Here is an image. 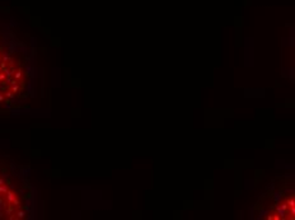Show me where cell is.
I'll return each mask as SVG.
<instances>
[{
	"mask_svg": "<svg viewBox=\"0 0 295 220\" xmlns=\"http://www.w3.org/2000/svg\"><path fill=\"white\" fill-rule=\"evenodd\" d=\"M290 212L293 214V216L295 218V206H293V207H290Z\"/></svg>",
	"mask_w": 295,
	"mask_h": 220,
	"instance_id": "obj_11",
	"label": "cell"
},
{
	"mask_svg": "<svg viewBox=\"0 0 295 220\" xmlns=\"http://www.w3.org/2000/svg\"><path fill=\"white\" fill-rule=\"evenodd\" d=\"M26 216V210H19L17 211V218L18 219H23Z\"/></svg>",
	"mask_w": 295,
	"mask_h": 220,
	"instance_id": "obj_5",
	"label": "cell"
},
{
	"mask_svg": "<svg viewBox=\"0 0 295 220\" xmlns=\"http://www.w3.org/2000/svg\"><path fill=\"white\" fill-rule=\"evenodd\" d=\"M276 211H277V214L280 215V218L281 219H285V216H286V210H284L282 209V206L281 205H276Z\"/></svg>",
	"mask_w": 295,
	"mask_h": 220,
	"instance_id": "obj_1",
	"label": "cell"
},
{
	"mask_svg": "<svg viewBox=\"0 0 295 220\" xmlns=\"http://www.w3.org/2000/svg\"><path fill=\"white\" fill-rule=\"evenodd\" d=\"M13 205H14V206H17V207H19V200L15 199V200L13 201Z\"/></svg>",
	"mask_w": 295,
	"mask_h": 220,
	"instance_id": "obj_10",
	"label": "cell"
},
{
	"mask_svg": "<svg viewBox=\"0 0 295 220\" xmlns=\"http://www.w3.org/2000/svg\"><path fill=\"white\" fill-rule=\"evenodd\" d=\"M0 185H5V181L3 178H0Z\"/></svg>",
	"mask_w": 295,
	"mask_h": 220,
	"instance_id": "obj_17",
	"label": "cell"
},
{
	"mask_svg": "<svg viewBox=\"0 0 295 220\" xmlns=\"http://www.w3.org/2000/svg\"><path fill=\"white\" fill-rule=\"evenodd\" d=\"M15 218H17V216H15V215H14V214H10V215H9V219H10V220H13V219H15Z\"/></svg>",
	"mask_w": 295,
	"mask_h": 220,
	"instance_id": "obj_15",
	"label": "cell"
},
{
	"mask_svg": "<svg viewBox=\"0 0 295 220\" xmlns=\"http://www.w3.org/2000/svg\"><path fill=\"white\" fill-rule=\"evenodd\" d=\"M8 187H6V185H0V195H5L6 196V193H8Z\"/></svg>",
	"mask_w": 295,
	"mask_h": 220,
	"instance_id": "obj_3",
	"label": "cell"
},
{
	"mask_svg": "<svg viewBox=\"0 0 295 220\" xmlns=\"http://www.w3.org/2000/svg\"><path fill=\"white\" fill-rule=\"evenodd\" d=\"M5 101V98H4V96H3V94L1 93H0V103H1V102H4Z\"/></svg>",
	"mask_w": 295,
	"mask_h": 220,
	"instance_id": "obj_12",
	"label": "cell"
},
{
	"mask_svg": "<svg viewBox=\"0 0 295 220\" xmlns=\"http://www.w3.org/2000/svg\"><path fill=\"white\" fill-rule=\"evenodd\" d=\"M279 219H281V218H280V215H279V214H275V215H274V220H279Z\"/></svg>",
	"mask_w": 295,
	"mask_h": 220,
	"instance_id": "obj_13",
	"label": "cell"
},
{
	"mask_svg": "<svg viewBox=\"0 0 295 220\" xmlns=\"http://www.w3.org/2000/svg\"><path fill=\"white\" fill-rule=\"evenodd\" d=\"M5 97H6V98H9V99H13V98H14V93H13L12 90H10V92H9V90H6V92H5Z\"/></svg>",
	"mask_w": 295,
	"mask_h": 220,
	"instance_id": "obj_8",
	"label": "cell"
},
{
	"mask_svg": "<svg viewBox=\"0 0 295 220\" xmlns=\"http://www.w3.org/2000/svg\"><path fill=\"white\" fill-rule=\"evenodd\" d=\"M286 204H287V206H290V207L295 206V199H289V200H286Z\"/></svg>",
	"mask_w": 295,
	"mask_h": 220,
	"instance_id": "obj_7",
	"label": "cell"
},
{
	"mask_svg": "<svg viewBox=\"0 0 295 220\" xmlns=\"http://www.w3.org/2000/svg\"><path fill=\"white\" fill-rule=\"evenodd\" d=\"M267 219H268V220H272V219H274V216H271V215H267Z\"/></svg>",
	"mask_w": 295,
	"mask_h": 220,
	"instance_id": "obj_18",
	"label": "cell"
},
{
	"mask_svg": "<svg viewBox=\"0 0 295 220\" xmlns=\"http://www.w3.org/2000/svg\"><path fill=\"white\" fill-rule=\"evenodd\" d=\"M275 200H276V201L280 200V193H276V195H275Z\"/></svg>",
	"mask_w": 295,
	"mask_h": 220,
	"instance_id": "obj_16",
	"label": "cell"
},
{
	"mask_svg": "<svg viewBox=\"0 0 295 220\" xmlns=\"http://www.w3.org/2000/svg\"><path fill=\"white\" fill-rule=\"evenodd\" d=\"M15 193H14L13 191H8V193H6V201H8L9 204H13V201L15 200Z\"/></svg>",
	"mask_w": 295,
	"mask_h": 220,
	"instance_id": "obj_2",
	"label": "cell"
},
{
	"mask_svg": "<svg viewBox=\"0 0 295 220\" xmlns=\"http://www.w3.org/2000/svg\"><path fill=\"white\" fill-rule=\"evenodd\" d=\"M20 90V88H19V85L18 84H14V85H12V92L15 94V93H18Z\"/></svg>",
	"mask_w": 295,
	"mask_h": 220,
	"instance_id": "obj_6",
	"label": "cell"
},
{
	"mask_svg": "<svg viewBox=\"0 0 295 220\" xmlns=\"http://www.w3.org/2000/svg\"><path fill=\"white\" fill-rule=\"evenodd\" d=\"M24 210H26V211H29V206H24Z\"/></svg>",
	"mask_w": 295,
	"mask_h": 220,
	"instance_id": "obj_19",
	"label": "cell"
},
{
	"mask_svg": "<svg viewBox=\"0 0 295 220\" xmlns=\"http://www.w3.org/2000/svg\"><path fill=\"white\" fill-rule=\"evenodd\" d=\"M22 78H23V73H22L20 70H18V71H14V79L20 80Z\"/></svg>",
	"mask_w": 295,
	"mask_h": 220,
	"instance_id": "obj_4",
	"label": "cell"
},
{
	"mask_svg": "<svg viewBox=\"0 0 295 220\" xmlns=\"http://www.w3.org/2000/svg\"><path fill=\"white\" fill-rule=\"evenodd\" d=\"M281 206H282V209H284V210H286V211H287V204H282Z\"/></svg>",
	"mask_w": 295,
	"mask_h": 220,
	"instance_id": "obj_14",
	"label": "cell"
},
{
	"mask_svg": "<svg viewBox=\"0 0 295 220\" xmlns=\"http://www.w3.org/2000/svg\"><path fill=\"white\" fill-rule=\"evenodd\" d=\"M0 68H1V69H3V71H4V69H6V68H8V66H6V62L1 60V61H0Z\"/></svg>",
	"mask_w": 295,
	"mask_h": 220,
	"instance_id": "obj_9",
	"label": "cell"
}]
</instances>
